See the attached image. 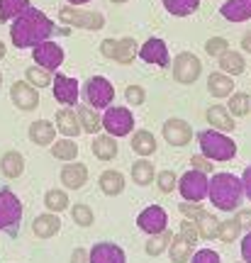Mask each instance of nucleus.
I'll use <instances>...</instances> for the list:
<instances>
[{
  "label": "nucleus",
  "mask_w": 251,
  "mask_h": 263,
  "mask_svg": "<svg viewBox=\"0 0 251 263\" xmlns=\"http://www.w3.org/2000/svg\"><path fill=\"white\" fill-rule=\"evenodd\" d=\"M51 32H54L51 17H47L42 10L29 5L22 15H17V17L12 20L10 39H12V47L15 49H32L34 44L51 37Z\"/></svg>",
  "instance_id": "1"
},
{
  "label": "nucleus",
  "mask_w": 251,
  "mask_h": 263,
  "mask_svg": "<svg viewBox=\"0 0 251 263\" xmlns=\"http://www.w3.org/2000/svg\"><path fill=\"white\" fill-rule=\"evenodd\" d=\"M207 197L222 212L239 210V205H242V200H244L242 178L232 176V173H214L212 178H210V185H207Z\"/></svg>",
  "instance_id": "2"
},
{
  "label": "nucleus",
  "mask_w": 251,
  "mask_h": 263,
  "mask_svg": "<svg viewBox=\"0 0 251 263\" xmlns=\"http://www.w3.org/2000/svg\"><path fill=\"white\" fill-rule=\"evenodd\" d=\"M198 137V144H200V154L207 156L212 163H227L237 156V141L224 134L220 129H203L195 134Z\"/></svg>",
  "instance_id": "3"
},
{
  "label": "nucleus",
  "mask_w": 251,
  "mask_h": 263,
  "mask_svg": "<svg viewBox=\"0 0 251 263\" xmlns=\"http://www.w3.org/2000/svg\"><path fill=\"white\" fill-rule=\"evenodd\" d=\"M20 222H22V202L10 188H0V232L17 236Z\"/></svg>",
  "instance_id": "4"
},
{
  "label": "nucleus",
  "mask_w": 251,
  "mask_h": 263,
  "mask_svg": "<svg viewBox=\"0 0 251 263\" xmlns=\"http://www.w3.org/2000/svg\"><path fill=\"white\" fill-rule=\"evenodd\" d=\"M102 120V129L112 134L115 139L117 137H130L132 129H134V115L130 112V107H105V112L100 115Z\"/></svg>",
  "instance_id": "5"
},
{
  "label": "nucleus",
  "mask_w": 251,
  "mask_h": 263,
  "mask_svg": "<svg viewBox=\"0 0 251 263\" xmlns=\"http://www.w3.org/2000/svg\"><path fill=\"white\" fill-rule=\"evenodd\" d=\"M207 185H210L207 173L193 168L178 178L176 188H178V193L183 195V200H188V202H203L205 197H207Z\"/></svg>",
  "instance_id": "6"
},
{
  "label": "nucleus",
  "mask_w": 251,
  "mask_h": 263,
  "mask_svg": "<svg viewBox=\"0 0 251 263\" xmlns=\"http://www.w3.org/2000/svg\"><path fill=\"white\" fill-rule=\"evenodd\" d=\"M59 17H61L64 25H71V27H78V29L98 32V29L105 27V15H102V12H88V10L76 8V5L61 8L59 10Z\"/></svg>",
  "instance_id": "7"
},
{
  "label": "nucleus",
  "mask_w": 251,
  "mask_h": 263,
  "mask_svg": "<svg viewBox=\"0 0 251 263\" xmlns=\"http://www.w3.org/2000/svg\"><path fill=\"white\" fill-rule=\"evenodd\" d=\"M100 54L105 59H112L122 66H130L137 54H139V44L134 42L132 37H124V39H102L100 44Z\"/></svg>",
  "instance_id": "8"
},
{
  "label": "nucleus",
  "mask_w": 251,
  "mask_h": 263,
  "mask_svg": "<svg viewBox=\"0 0 251 263\" xmlns=\"http://www.w3.org/2000/svg\"><path fill=\"white\" fill-rule=\"evenodd\" d=\"M85 98H88V105H91V107L105 110V107H110L112 100H115V85H112L105 76H93V78H88V83H85Z\"/></svg>",
  "instance_id": "9"
},
{
  "label": "nucleus",
  "mask_w": 251,
  "mask_h": 263,
  "mask_svg": "<svg viewBox=\"0 0 251 263\" xmlns=\"http://www.w3.org/2000/svg\"><path fill=\"white\" fill-rule=\"evenodd\" d=\"M203 73V64L193 51H181L173 59V78L181 85H193Z\"/></svg>",
  "instance_id": "10"
},
{
  "label": "nucleus",
  "mask_w": 251,
  "mask_h": 263,
  "mask_svg": "<svg viewBox=\"0 0 251 263\" xmlns=\"http://www.w3.org/2000/svg\"><path fill=\"white\" fill-rule=\"evenodd\" d=\"M32 57H34V64L42 66V68H47V71H56L66 59L64 49L59 47L56 42H51V39H44V42L34 44V47H32Z\"/></svg>",
  "instance_id": "11"
},
{
  "label": "nucleus",
  "mask_w": 251,
  "mask_h": 263,
  "mask_svg": "<svg viewBox=\"0 0 251 263\" xmlns=\"http://www.w3.org/2000/svg\"><path fill=\"white\" fill-rule=\"evenodd\" d=\"M161 134H164V139H166L168 146H176V149L190 144V139L195 137L193 127H190L186 120H181V117H171V120H166L164 127H161Z\"/></svg>",
  "instance_id": "12"
},
{
  "label": "nucleus",
  "mask_w": 251,
  "mask_h": 263,
  "mask_svg": "<svg viewBox=\"0 0 251 263\" xmlns=\"http://www.w3.org/2000/svg\"><path fill=\"white\" fill-rule=\"evenodd\" d=\"M137 227L141 232H147V234H158V232L168 229V212L161 205L144 207L139 217H137Z\"/></svg>",
  "instance_id": "13"
},
{
  "label": "nucleus",
  "mask_w": 251,
  "mask_h": 263,
  "mask_svg": "<svg viewBox=\"0 0 251 263\" xmlns=\"http://www.w3.org/2000/svg\"><path fill=\"white\" fill-rule=\"evenodd\" d=\"M51 90H54L56 103L74 107V105L78 103V95H81V85H78V81L71 78V76L56 73L54 81H51Z\"/></svg>",
  "instance_id": "14"
},
{
  "label": "nucleus",
  "mask_w": 251,
  "mask_h": 263,
  "mask_svg": "<svg viewBox=\"0 0 251 263\" xmlns=\"http://www.w3.org/2000/svg\"><path fill=\"white\" fill-rule=\"evenodd\" d=\"M10 100H12V105L17 110L32 112V110H37V105H39V90L32 83H27V81H17V83H12V88H10Z\"/></svg>",
  "instance_id": "15"
},
{
  "label": "nucleus",
  "mask_w": 251,
  "mask_h": 263,
  "mask_svg": "<svg viewBox=\"0 0 251 263\" xmlns=\"http://www.w3.org/2000/svg\"><path fill=\"white\" fill-rule=\"evenodd\" d=\"M137 57L141 61H147L151 66H158V68H168V47L161 37H149L144 44L139 47V54Z\"/></svg>",
  "instance_id": "16"
},
{
  "label": "nucleus",
  "mask_w": 251,
  "mask_h": 263,
  "mask_svg": "<svg viewBox=\"0 0 251 263\" xmlns=\"http://www.w3.org/2000/svg\"><path fill=\"white\" fill-rule=\"evenodd\" d=\"M88 263H127V256L122 251V246L112 241H98L88 251Z\"/></svg>",
  "instance_id": "17"
},
{
  "label": "nucleus",
  "mask_w": 251,
  "mask_h": 263,
  "mask_svg": "<svg viewBox=\"0 0 251 263\" xmlns=\"http://www.w3.org/2000/svg\"><path fill=\"white\" fill-rule=\"evenodd\" d=\"M61 183L68 190H78L88 183V168L78 161H66V166L61 168Z\"/></svg>",
  "instance_id": "18"
},
{
  "label": "nucleus",
  "mask_w": 251,
  "mask_h": 263,
  "mask_svg": "<svg viewBox=\"0 0 251 263\" xmlns=\"http://www.w3.org/2000/svg\"><path fill=\"white\" fill-rule=\"evenodd\" d=\"M61 232V219L56 217V212H44V215L34 217L32 222V234L37 239H51Z\"/></svg>",
  "instance_id": "19"
},
{
  "label": "nucleus",
  "mask_w": 251,
  "mask_h": 263,
  "mask_svg": "<svg viewBox=\"0 0 251 263\" xmlns=\"http://www.w3.org/2000/svg\"><path fill=\"white\" fill-rule=\"evenodd\" d=\"M56 132L64 134V137H71V139H76V137L83 132L81 129V122H78L76 110H71L68 105H64V107L56 112Z\"/></svg>",
  "instance_id": "20"
},
{
  "label": "nucleus",
  "mask_w": 251,
  "mask_h": 263,
  "mask_svg": "<svg viewBox=\"0 0 251 263\" xmlns=\"http://www.w3.org/2000/svg\"><path fill=\"white\" fill-rule=\"evenodd\" d=\"M205 117H207V122H210V127H212V129L232 132L234 127H237V122H234V115L229 112L224 105H212V107H207Z\"/></svg>",
  "instance_id": "21"
},
{
  "label": "nucleus",
  "mask_w": 251,
  "mask_h": 263,
  "mask_svg": "<svg viewBox=\"0 0 251 263\" xmlns=\"http://www.w3.org/2000/svg\"><path fill=\"white\" fill-rule=\"evenodd\" d=\"M207 90L212 98H227L234 93V78L224 71H212L207 76Z\"/></svg>",
  "instance_id": "22"
},
{
  "label": "nucleus",
  "mask_w": 251,
  "mask_h": 263,
  "mask_svg": "<svg viewBox=\"0 0 251 263\" xmlns=\"http://www.w3.org/2000/svg\"><path fill=\"white\" fill-rule=\"evenodd\" d=\"M56 139V124L49 120H37L29 124V141L37 146H51V141Z\"/></svg>",
  "instance_id": "23"
},
{
  "label": "nucleus",
  "mask_w": 251,
  "mask_h": 263,
  "mask_svg": "<svg viewBox=\"0 0 251 263\" xmlns=\"http://www.w3.org/2000/svg\"><path fill=\"white\" fill-rule=\"evenodd\" d=\"M220 15L229 22H246L251 20V0H227L220 8Z\"/></svg>",
  "instance_id": "24"
},
{
  "label": "nucleus",
  "mask_w": 251,
  "mask_h": 263,
  "mask_svg": "<svg viewBox=\"0 0 251 263\" xmlns=\"http://www.w3.org/2000/svg\"><path fill=\"white\" fill-rule=\"evenodd\" d=\"M193 254H195V246L190 244L186 236L173 234L171 244H168V258H171V263H188L193 258Z\"/></svg>",
  "instance_id": "25"
},
{
  "label": "nucleus",
  "mask_w": 251,
  "mask_h": 263,
  "mask_svg": "<svg viewBox=\"0 0 251 263\" xmlns=\"http://www.w3.org/2000/svg\"><path fill=\"white\" fill-rule=\"evenodd\" d=\"M117 151H120V146H117V139L112 134H98L93 139V154L98 161L117 159Z\"/></svg>",
  "instance_id": "26"
},
{
  "label": "nucleus",
  "mask_w": 251,
  "mask_h": 263,
  "mask_svg": "<svg viewBox=\"0 0 251 263\" xmlns=\"http://www.w3.org/2000/svg\"><path fill=\"white\" fill-rule=\"evenodd\" d=\"M98 185H100V190L105 193L107 197H117L124 190V176H122V171H102L100 178H98Z\"/></svg>",
  "instance_id": "27"
},
{
  "label": "nucleus",
  "mask_w": 251,
  "mask_h": 263,
  "mask_svg": "<svg viewBox=\"0 0 251 263\" xmlns=\"http://www.w3.org/2000/svg\"><path fill=\"white\" fill-rule=\"evenodd\" d=\"M130 176H132V183H134V185L147 188V185H151L154 178H156V168H154V163H151L149 159H139L132 163Z\"/></svg>",
  "instance_id": "28"
},
{
  "label": "nucleus",
  "mask_w": 251,
  "mask_h": 263,
  "mask_svg": "<svg viewBox=\"0 0 251 263\" xmlns=\"http://www.w3.org/2000/svg\"><path fill=\"white\" fill-rule=\"evenodd\" d=\"M132 149L141 159H149L151 154H156V137L149 129H137L132 134Z\"/></svg>",
  "instance_id": "29"
},
{
  "label": "nucleus",
  "mask_w": 251,
  "mask_h": 263,
  "mask_svg": "<svg viewBox=\"0 0 251 263\" xmlns=\"http://www.w3.org/2000/svg\"><path fill=\"white\" fill-rule=\"evenodd\" d=\"M0 171H3L5 178H12V180L20 178L25 173V159H22V154L20 151H5L3 159H0Z\"/></svg>",
  "instance_id": "30"
},
{
  "label": "nucleus",
  "mask_w": 251,
  "mask_h": 263,
  "mask_svg": "<svg viewBox=\"0 0 251 263\" xmlns=\"http://www.w3.org/2000/svg\"><path fill=\"white\" fill-rule=\"evenodd\" d=\"M76 115H78V122H81V129L85 134H98L102 129V120L100 115L95 112V107L91 105H78L76 107Z\"/></svg>",
  "instance_id": "31"
},
{
  "label": "nucleus",
  "mask_w": 251,
  "mask_h": 263,
  "mask_svg": "<svg viewBox=\"0 0 251 263\" xmlns=\"http://www.w3.org/2000/svg\"><path fill=\"white\" fill-rule=\"evenodd\" d=\"M217 61H220V71H224V73H229V76H239L246 68L244 57L239 51H232V49H227L222 57H217Z\"/></svg>",
  "instance_id": "32"
},
{
  "label": "nucleus",
  "mask_w": 251,
  "mask_h": 263,
  "mask_svg": "<svg viewBox=\"0 0 251 263\" xmlns=\"http://www.w3.org/2000/svg\"><path fill=\"white\" fill-rule=\"evenodd\" d=\"M171 239H173V232L171 229H164V232H158V234H149L147 239V246H144V251L149 256H161L168 251V244H171Z\"/></svg>",
  "instance_id": "33"
},
{
  "label": "nucleus",
  "mask_w": 251,
  "mask_h": 263,
  "mask_svg": "<svg viewBox=\"0 0 251 263\" xmlns=\"http://www.w3.org/2000/svg\"><path fill=\"white\" fill-rule=\"evenodd\" d=\"M51 156L59 161H76V156H78V144H76L71 137L54 139L51 141Z\"/></svg>",
  "instance_id": "34"
},
{
  "label": "nucleus",
  "mask_w": 251,
  "mask_h": 263,
  "mask_svg": "<svg viewBox=\"0 0 251 263\" xmlns=\"http://www.w3.org/2000/svg\"><path fill=\"white\" fill-rule=\"evenodd\" d=\"M198 232H200V239L205 241H212L217 239V232H220V219L212 215V212H203V215L195 219Z\"/></svg>",
  "instance_id": "35"
},
{
  "label": "nucleus",
  "mask_w": 251,
  "mask_h": 263,
  "mask_svg": "<svg viewBox=\"0 0 251 263\" xmlns=\"http://www.w3.org/2000/svg\"><path fill=\"white\" fill-rule=\"evenodd\" d=\"M242 234H244V229H242V224H239L237 217L220 222V232H217V239H220V241H224V244H234V241L242 239Z\"/></svg>",
  "instance_id": "36"
},
{
  "label": "nucleus",
  "mask_w": 251,
  "mask_h": 263,
  "mask_svg": "<svg viewBox=\"0 0 251 263\" xmlns=\"http://www.w3.org/2000/svg\"><path fill=\"white\" fill-rule=\"evenodd\" d=\"M161 3L176 17H188V15L198 12V8H200V0H161Z\"/></svg>",
  "instance_id": "37"
},
{
  "label": "nucleus",
  "mask_w": 251,
  "mask_h": 263,
  "mask_svg": "<svg viewBox=\"0 0 251 263\" xmlns=\"http://www.w3.org/2000/svg\"><path fill=\"white\" fill-rule=\"evenodd\" d=\"M29 8V0H0V22H10Z\"/></svg>",
  "instance_id": "38"
},
{
  "label": "nucleus",
  "mask_w": 251,
  "mask_h": 263,
  "mask_svg": "<svg viewBox=\"0 0 251 263\" xmlns=\"http://www.w3.org/2000/svg\"><path fill=\"white\" fill-rule=\"evenodd\" d=\"M25 81L32 83L39 90V88H49L51 81H54V76H51V71L42 68V66H29L27 71H25Z\"/></svg>",
  "instance_id": "39"
},
{
  "label": "nucleus",
  "mask_w": 251,
  "mask_h": 263,
  "mask_svg": "<svg viewBox=\"0 0 251 263\" xmlns=\"http://www.w3.org/2000/svg\"><path fill=\"white\" fill-rule=\"evenodd\" d=\"M44 207H47L49 212H64L66 207H68V195H66L64 190H47L44 193Z\"/></svg>",
  "instance_id": "40"
},
{
  "label": "nucleus",
  "mask_w": 251,
  "mask_h": 263,
  "mask_svg": "<svg viewBox=\"0 0 251 263\" xmlns=\"http://www.w3.org/2000/svg\"><path fill=\"white\" fill-rule=\"evenodd\" d=\"M227 110H229L234 117H244V115L251 110V98L246 93H232L229 100H227Z\"/></svg>",
  "instance_id": "41"
},
{
  "label": "nucleus",
  "mask_w": 251,
  "mask_h": 263,
  "mask_svg": "<svg viewBox=\"0 0 251 263\" xmlns=\"http://www.w3.org/2000/svg\"><path fill=\"white\" fill-rule=\"evenodd\" d=\"M71 219H74L78 227H93L95 215H93V210H91V205L78 202V205L71 207Z\"/></svg>",
  "instance_id": "42"
},
{
  "label": "nucleus",
  "mask_w": 251,
  "mask_h": 263,
  "mask_svg": "<svg viewBox=\"0 0 251 263\" xmlns=\"http://www.w3.org/2000/svg\"><path fill=\"white\" fill-rule=\"evenodd\" d=\"M156 185H158V190H161V193H173V190H176V185H178V176L176 173H173V171H158L156 173Z\"/></svg>",
  "instance_id": "43"
},
{
  "label": "nucleus",
  "mask_w": 251,
  "mask_h": 263,
  "mask_svg": "<svg viewBox=\"0 0 251 263\" xmlns=\"http://www.w3.org/2000/svg\"><path fill=\"white\" fill-rule=\"evenodd\" d=\"M229 49V42L224 37H210L205 42V51H207V57H222L224 51Z\"/></svg>",
  "instance_id": "44"
},
{
  "label": "nucleus",
  "mask_w": 251,
  "mask_h": 263,
  "mask_svg": "<svg viewBox=\"0 0 251 263\" xmlns=\"http://www.w3.org/2000/svg\"><path fill=\"white\" fill-rule=\"evenodd\" d=\"M124 100H127V105H144L147 103V90L141 85H127L124 88Z\"/></svg>",
  "instance_id": "45"
},
{
  "label": "nucleus",
  "mask_w": 251,
  "mask_h": 263,
  "mask_svg": "<svg viewBox=\"0 0 251 263\" xmlns=\"http://www.w3.org/2000/svg\"><path fill=\"white\" fill-rule=\"evenodd\" d=\"M181 236H186L190 244L195 246L198 241H200V232H198V224H195V219H186L183 217V222H181V232H178Z\"/></svg>",
  "instance_id": "46"
},
{
  "label": "nucleus",
  "mask_w": 251,
  "mask_h": 263,
  "mask_svg": "<svg viewBox=\"0 0 251 263\" xmlns=\"http://www.w3.org/2000/svg\"><path fill=\"white\" fill-rule=\"evenodd\" d=\"M190 263H222V261H220V254H217V251H212V249H200V251L193 254Z\"/></svg>",
  "instance_id": "47"
},
{
  "label": "nucleus",
  "mask_w": 251,
  "mask_h": 263,
  "mask_svg": "<svg viewBox=\"0 0 251 263\" xmlns=\"http://www.w3.org/2000/svg\"><path fill=\"white\" fill-rule=\"evenodd\" d=\"M178 210L183 212V217H186V219H198V217L205 212L203 207H200V202H188V200H183V202L178 205Z\"/></svg>",
  "instance_id": "48"
},
{
  "label": "nucleus",
  "mask_w": 251,
  "mask_h": 263,
  "mask_svg": "<svg viewBox=\"0 0 251 263\" xmlns=\"http://www.w3.org/2000/svg\"><path fill=\"white\" fill-rule=\"evenodd\" d=\"M193 168L203 171V173H212V161L203 154H198V156H193Z\"/></svg>",
  "instance_id": "49"
},
{
  "label": "nucleus",
  "mask_w": 251,
  "mask_h": 263,
  "mask_svg": "<svg viewBox=\"0 0 251 263\" xmlns=\"http://www.w3.org/2000/svg\"><path fill=\"white\" fill-rule=\"evenodd\" d=\"M242 261L251 263V232H246L242 236Z\"/></svg>",
  "instance_id": "50"
},
{
  "label": "nucleus",
  "mask_w": 251,
  "mask_h": 263,
  "mask_svg": "<svg viewBox=\"0 0 251 263\" xmlns=\"http://www.w3.org/2000/svg\"><path fill=\"white\" fill-rule=\"evenodd\" d=\"M237 219H239V224H242L244 232H251V210H242V212H237Z\"/></svg>",
  "instance_id": "51"
},
{
  "label": "nucleus",
  "mask_w": 251,
  "mask_h": 263,
  "mask_svg": "<svg viewBox=\"0 0 251 263\" xmlns=\"http://www.w3.org/2000/svg\"><path fill=\"white\" fill-rule=\"evenodd\" d=\"M68 263H88V249H83V246L74 249V254H71V261Z\"/></svg>",
  "instance_id": "52"
},
{
  "label": "nucleus",
  "mask_w": 251,
  "mask_h": 263,
  "mask_svg": "<svg viewBox=\"0 0 251 263\" xmlns=\"http://www.w3.org/2000/svg\"><path fill=\"white\" fill-rule=\"evenodd\" d=\"M242 185H244V195L251 200V166H246L242 173Z\"/></svg>",
  "instance_id": "53"
},
{
  "label": "nucleus",
  "mask_w": 251,
  "mask_h": 263,
  "mask_svg": "<svg viewBox=\"0 0 251 263\" xmlns=\"http://www.w3.org/2000/svg\"><path fill=\"white\" fill-rule=\"evenodd\" d=\"M242 49L246 51V54H251V29L242 37Z\"/></svg>",
  "instance_id": "54"
},
{
  "label": "nucleus",
  "mask_w": 251,
  "mask_h": 263,
  "mask_svg": "<svg viewBox=\"0 0 251 263\" xmlns=\"http://www.w3.org/2000/svg\"><path fill=\"white\" fill-rule=\"evenodd\" d=\"M85 3H93V0H68V5H76V8H81Z\"/></svg>",
  "instance_id": "55"
},
{
  "label": "nucleus",
  "mask_w": 251,
  "mask_h": 263,
  "mask_svg": "<svg viewBox=\"0 0 251 263\" xmlns=\"http://www.w3.org/2000/svg\"><path fill=\"white\" fill-rule=\"evenodd\" d=\"M3 59H5V44L0 42V61H3Z\"/></svg>",
  "instance_id": "56"
},
{
  "label": "nucleus",
  "mask_w": 251,
  "mask_h": 263,
  "mask_svg": "<svg viewBox=\"0 0 251 263\" xmlns=\"http://www.w3.org/2000/svg\"><path fill=\"white\" fill-rule=\"evenodd\" d=\"M110 3H127V0H110Z\"/></svg>",
  "instance_id": "57"
},
{
  "label": "nucleus",
  "mask_w": 251,
  "mask_h": 263,
  "mask_svg": "<svg viewBox=\"0 0 251 263\" xmlns=\"http://www.w3.org/2000/svg\"><path fill=\"white\" fill-rule=\"evenodd\" d=\"M0 85H3V73H0Z\"/></svg>",
  "instance_id": "58"
},
{
  "label": "nucleus",
  "mask_w": 251,
  "mask_h": 263,
  "mask_svg": "<svg viewBox=\"0 0 251 263\" xmlns=\"http://www.w3.org/2000/svg\"><path fill=\"white\" fill-rule=\"evenodd\" d=\"M239 263H244V261H239Z\"/></svg>",
  "instance_id": "59"
}]
</instances>
